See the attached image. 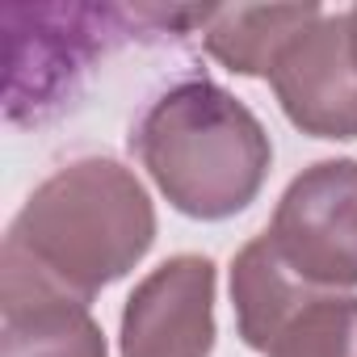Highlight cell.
<instances>
[{
  "mask_svg": "<svg viewBox=\"0 0 357 357\" xmlns=\"http://www.w3.org/2000/svg\"><path fill=\"white\" fill-rule=\"evenodd\" d=\"M319 290L298 282L286 261L273 252L269 236H252L231 257V307H236V332L252 353H269L278 332L294 319V311Z\"/></svg>",
  "mask_w": 357,
  "mask_h": 357,
  "instance_id": "cell-8",
  "label": "cell"
},
{
  "mask_svg": "<svg viewBox=\"0 0 357 357\" xmlns=\"http://www.w3.org/2000/svg\"><path fill=\"white\" fill-rule=\"evenodd\" d=\"M155 244V202L114 155H80L55 168L13 215L0 244V282L43 286L93 303Z\"/></svg>",
  "mask_w": 357,
  "mask_h": 357,
  "instance_id": "cell-1",
  "label": "cell"
},
{
  "mask_svg": "<svg viewBox=\"0 0 357 357\" xmlns=\"http://www.w3.org/2000/svg\"><path fill=\"white\" fill-rule=\"evenodd\" d=\"M0 357H109L89 303L0 282Z\"/></svg>",
  "mask_w": 357,
  "mask_h": 357,
  "instance_id": "cell-6",
  "label": "cell"
},
{
  "mask_svg": "<svg viewBox=\"0 0 357 357\" xmlns=\"http://www.w3.org/2000/svg\"><path fill=\"white\" fill-rule=\"evenodd\" d=\"M273 252L311 290L357 286V160H315L273 206L265 227Z\"/></svg>",
  "mask_w": 357,
  "mask_h": 357,
  "instance_id": "cell-3",
  "label": "cell"
},
{
  "mask_svg": "<svg viewBox=\"0 0 357 357\" xmlns=\"http://www.w3.org/2000/svg\"><path fill=\"white\" fill-rule=\"evenodd\" d=\"M273 97L290 126L311 139H357V59L349 13H328L307 26L269 72Z\"/></svg>",
  "mask_w": 357,
  "mask_h": 357,
  "instance_id": "cell-5",
  "label": "cell"
},
{
  "mask_svg": "<svg viewBox=\"0 0 357 357\" xmlns=\"http://www.w3.org/2000/svg\"><path fill=\"white\" fill-rule=\"evenodd\" d=\"M215 294L219 273L202 252L160 261L122 303L118 353L122 357H211L215 353Z\"/></svg>",
  "mask_w": 357,
  "mask_h": 357,
  "instance_id": "cell-4",
  "label": "cell"
},
{
  "mask_svg": "<svg viewBox=\"0 0 357 357\" xmlns=\"http://www.w3.org/2000/svg\"><path fill=\"white\" fill-rule=\"evenodd\" d=\"M324 17V5H223L202 22V43L215 63L236 76H265L282 51Z\"/></svg>",
  "mask_w": 357,
  "mask_h": 357,
  "instance_id": "cell-7",
  "label": "cell"
},
{
  "mask_svg": "<svg viewBox=\"0 0 357 357\" xmlns=\"http://www.w3.org/2000/svg\"><path fill=\"white\" fill-rule=\"evenodd\" d=\"M130 151L168 206L202 223L248 211L273 168V143L261 118L206 76L168 84L139 118Z\"/></svg>",
  "mask_w": 357,
  "mask_h": 357,
  "instance_id": "cell-2",
  "label": "cell"
},
{
  "mask_svg": "<svg viewBox=\"0 0 357 357\" xmlns=\"http://www.w3.org/2000/svg\"><path fill=\"white\" fill-rule=\"evenodd\" d=\"M265 357H357V294H311Z\"/></svg>",
  "mask_w": 357,
  "mask_h": 357,
  "instance_id": "cell-9",
  "label": "cell"
},
{
  "mask_svg": "<svg viewBox=\"0 0 357 357\" xmlns=\"http://www.w3.org/2000/svg\"><path fill=\"white\" fill-rule=\"evenodd\" d=\"M349 13V43H353V59H357V5L353 9H344Z\"/></svg>",
  "mask_w": 357,
  "mask_h": 357,
  "instance_id": "cell-10",
  "label": "cell"
}]
</instances>
